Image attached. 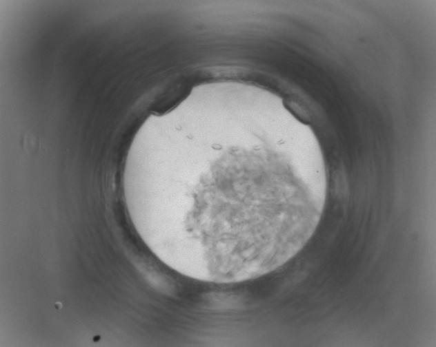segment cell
<instances>
[{
  "mask_svg": "<svg viewBox=\"0 0 436 347\" xmlns=\"http://www.w3.org/2000/svg\"><path fill=\"white\" fill-rule=\"evenodd\" d=\"M215 151L199 164L161 158L151 169L149 211L166 255L211 280L270 273L304 248L320 221L309 168L281 148Z\"/></svg>",
  "mask_w": 436,
  "mask_h": 347,
  "instance_id": "cell-1",
  "label": "cell"
}]
</instances>
